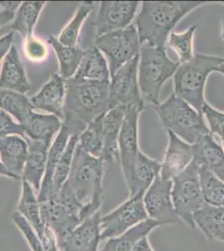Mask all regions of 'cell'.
<instances>
[{
    "label": "cell",
    "mask_w": 224,
    "mask_h": 251,
    "mask_svg": "<svg viewBox=\"0 0 224 251\" xmlns=\"http://www.w3.org/2000/svg\"><path fill=\"white\" fill-rule=\"evenodd\" d=\"M205 1H143L134 25L141 46L166 48L176 25L193 10L207 4Z\"/></svg>",
    "instance_id": "6da1fadb"
},
{
    "label": "cell",
    "mask_w": 224,
    "mask_h": 251,
    "mask_svg": "<svg viewBox=\"0 0 224 251\" xmlns=\"http://www.w3.org/2000/svg\"><path fill=\"white\" fill-rule=\"evenodd\" d=\"M66 83L62 126L71 136L79 137L92 121L109 111L110 82H86L71 78Z\"/></svg>",
    "instance_id": "7a4b0ae2"
},
{
    "label": "cell",
    "mask_w": 224,
    "mask_h": 251,
    "mask_svg": "<svg viewBox=\"0 0 224 251\" xmlns=\"http://www.w3.org/2000/svg\"><path fill=\"white\" fill-rule=\"evenodd\" d=\"M104 167L101 160L76 145L71 171L60 189L63 194L73 198L89 217L99 211L102 203Z\"/></svg>",
    "instance_id": "3957f363"
},
{
    "label": "cell",
    "mask_w": 224,
    "mask_h": 251,
    "mask_svg": "<svg viewBox=\"0 0 224 251\" xmlns=\"http://www.w3.org/2000/svg\"><path fill=\"white\" fill-rule=\"evenodd\" d=\"M224 64V55L194 54L187 62L179 64L173 75V94L190 104L201 113L206 102L205 86L211 73Z\"/></svg>",
    "instance_id": "277c9868"
},
{
    "label": "cell",
    "mask_w": 224,
    "mask_h": 251,
    "mask_svg": "<svg viewBox=\"0 0 224 251\" xmlns=\"http://www.w3.org/2000/svg\"><path fill=\"white\" fill-rule=\"evenodd\" d=\"M179 63L170 59L166 48L141 46L138 63V83L144 103L154 106L160 104L162 86L173 77Z\"/></svg>",
    "instance_id": "5b68a950"
},
{
    "label": "cell",
    "mask_w": 224,
    "mask_h": 251,
    "mask_svg": "<svg viewBox=\"0 0 224 251\" xmlns=\"http://www.w3.org/2000/svg\"><path fill=\"white\" fill-rule=\"evenodd\" d=\"M155 110L165 130L189 144L210 133L201 113L173 93Z\"/></svg>",
    "instance_id": "8992f818"
},
{
    "label": "cell",
    "mask_w": 224,
    "mask_h": 251,
    "mask_svg": "<svg viewBox=\"0 0 224 251\" xmlns=\"http://www.w3.org/2000/svg\"><path fill=\"white\" fill-rule=\"evenodd\" d=\"M172 199L176 213L181 220L195 228L193 215L205 203L201 194L199 167L193 161L184 171L173 178Z\"/></svg>",
    "instance_id": "52a82bcc"
},
{
    "label": "cell",
    "mask_w": 224,
    "mask_h": 251,
    "mask_svg": "<svg viewBox=\"0 0 224 251\" xmlns=\"http://www.w3.org/2000/svg\"><path fill=\"white\" fill-rule=\"evenodd\" d=\"M95 46L107 60L111 76L122 66L139 55V36L133 24L127 28L103 34L95 39Z\"/></svg>",
    "instance_id": "ba28073f"
},
{
    "label": "cell",
    "mask_w": 224,
    "mask_h": 251,
    "mask_svg": "<svg viewBox=\"0 0 224 251\" xmlns=\"http://www.w3.org/2000/svg\"><path fill=\"white\" fill-rule=\"evenodd\" d=\"M139 55L122 66L112 75L109 84V110L117 106L136 108L142 111V100L138 83Z\"/></svg>",
    "instance_id": "9c48e42d"
},
{
    "label": "cell",
    "mask_w": 224,
    "mask_h": 251,
    "mask_svg": "<svg viewBox=\"0 0 224 251\" xmlns=\"http://www.w3.org/2000/svg\"><path fill=\"white\" fill-rule=\"evenodd\" d=\"M39 203L43 222L54 233L57 243L89 218L81 206L58 196Z\"/></svg>",
    "instance_id": "30bf717a"
},
{
    "label": "cell",
    "mask_w": 224,
    "mask_h": 251,
    "mask_svg": "<svg viewBox=\"0 0 224 251\" xmlns=\"http://www.w3.org/2000/svg\"><path fill=\"white\" fill-rule=\"evenodd\" d=\"M144 194L137 193L115 210L100 218L101 240L120 236L137 224L148 220L143 202Z\"/></svg>",
    "instance_id": "8fae6325"
},
{
    "label": "cell",
    "mask_w": 224,
    "mask_h": 251,
    "mask_svg": "<svg viewBox=\"0 0 224 251\" xmlns=\"http://www.w3.org/2000/svg\"><path fill=\"white\" fill-rule=\"evenodd\" d=\"M141 3L138 1H102L91 23L96 37L127 28L136 19Z\"/></svg>",
    "instance_id": "7c38bea8"
},
{
    "label": "cell",
    "mask_w": 224,
    "mask_h": 251,
    "mask_svg": "<svg viewBox=\"0 0 224 251\" xmlns=\"http://www.w3.org/2000/svg\"><path fill=\"white\" fill-rule=\"evenodd\" d=\"M172 186V180L162 178L159 174L143 197L148 216L161 226L182 224L173 205Z\"/></svg>",
    "instance_id": "4fadbf2b"
},
{
    "label": "cell",
    "mask_w": 224,
    "mask_h": 251,
    "mask_svg": "<svg viewBox=\"0 0 224 251\" xmlns=\"http://www.w3.org/2000/svg\"><path fill=\"white\" fill-rule=\"evenodd\" d=\"M141 112L142 111L138 109H126L125 119L120 133L118 144L119 162L128 190L131 188L136 157L141 150L138 133Z\"/></svg>",
    "instance_id": "5bb4252c"
},
{
    "label": "cell",
    "mask_w": 224,
    "mask_h": 251,
    "mask_svg": "<svg viewBox=\"0 0 224 251\" xmlns=\"http://www.w3.org/2000/svg\"><path fill=\"white\" fill-rule=\"evenodd\" d=\"M17 211L27 220L47 251H60L56 237L43 222L40 216L37 194L31 186L24 180H22L21 195L18 203Z\"/></svg>",
    "instance_id": "9a60e30c"
},
{
    "label": "cell",
    "mask_w": 224,
    "mask_h": 251,
    "mask_svg": "<svg viewBox=\"0 0 224 251\" xmlns=\"http://www.w3.org/2000/svg\"><path fill=\"white\" fill-rule=\"evenodd\" d=\"M100 213L92 214L58 242L63 251H97L100 241Z\"/></svg>",
    "instance_id": "2e32d148"
},
{
    "label": "cell",
    "mask_w": 224,
    "mask_h": 251,
    "mask_svg": "<svg viewBox=\"0 0 224 251\" xmlns=\"http://www.w3.org/2000/svg\"><path fill=\"white\" fill-rule=\"evenodd\" d=\"M66 95V80L60 75L54 74L40 91L29 99L35 110L54 115L62 121Z\"/></svg>",
    "instance_id": "e0dca14e"
},
{
    "label": "cell",
    "mask_w": 224,
    "mask_h": 251,
    "mask_svg": "<svg viewBox=\"0 0 224 251\" xmlns=\"http://www.w3.org/2000/svg\"><path fill=\"white\" fill-rule=\"evenodd\" d=\"M168 144L162 163L160 176L165 179L173 178L184 171L193 161V145L167 131Z\"/></svg>",
    "instance_id": "ac0fdd59"
},
{
    "label": "cell",
    "mask_w": 224,
    "mask_h": 251,
    "mask_svg": "<svg viewBox=\"0 0 224 251\" xmlns=\"http://www.w3.org/2000/svg\"><path fill=\"white\" fill-rule=\"evenodd\" d=\"M193 161L224 182V149L214 136L205 135L193 144Z\"/></svg>",
    "instance_id": "d6986e66"
},
{
    "label": "cell",
    "mask_w": 224,
    "mask_h": 251,
    "mask_svg": "<svg viewBox=\"0 0 224 251\" xmlns=\"http://www.w3.org/2000/svg\"><path fill=\"white\" fill-rule=\"evenodd\" d=\"M126 109L125 106H117L103 116V149L100 159L104 164L119 161V137Z\"/></svg>",
    "instance_id": "ffe728a7"
},
{
    "label": "cell",
    "mask_w": 224,
    "mask_h": 251,
    "mask_svg": "<svg viewBox=\"0 0 224 251\" xmlns=\"http://www.w3.org/2000/svg\"><path fill=\"white\" fill-rule=\"evenodd\" d=\"M0 88L8 89L26 94L31 90V84L16 46H12L3 61L0 72Z\"/></svg>",
    "instance_id": "44dd1931"
},
{
    "label": "cell",
    "mask_w": 224,
    "mask_h": 251,
    "mask_svg": "<svg viewBox=\"0 0 224 251\" xmlns=\"http://www.w3.org/2000/svg\"><path fill=\"white\" fill-rule=\"evenodd\" d=\"M25 139L28 143V156L21 180L27 182L38 194L46 173L49 150L51 144L30 140L27 137Z\"/></svg>",
    "instance_id": "7402d4cb"
},
{
    "label": "cell",
    "mask_w": 224,
    "mask_h": 251,
    "mask_svg": "<svg viewBox=\"0 0 224 251\" xmlns=\"http://www.w3.org/2000/svg\"><path fill=\"white\" fill-rule=\"evenodd\" d=\"M27 156L28 143L25 137L19 135L0 137V159L16 179L21 178Z\"/></svg>",
    "instance_id": "603a6c76"
},
{
    "label": "cell",
    "mask_w": 224,
    "mask_h": 251,
    "mask_svg": "<svg viewBox=\"0 0 224 251\" xmlns=\"http://www.w3.org/2000/svg\"><path fill=\"white\" fill-rule=\"evenodd\" d=\"M21 126L25 137L52 144V140L62 127V121L54 115L43 114L34 111Z\"/></svg>",
    "instance_id": "cb8c5ba5"
},
{
    "label": "cell",
    "mask_w": 224,
    "mask_h": 251,
    "mask_svg": "<svg viewBox=\"0 0 224 251\" xmlns=\"http://www.w3.org/2000/svg\"><path fill=\"white\" fill-rule=\"evenodd\" d=\"M72 78L86 82H110L111 72L104 54L95 46L85 50L79 68Z\"/></svg>",
    "instance_id": "d4e9b609"
},
{
    "label": "cell",
    "mask_w": 224,
    "mask_h": 251,
    "mask_svg": "<svg viewBox=\"0 0 224 251\" xmlns=\"http://www.w3.org/2000/svg\"><path fill=\"white\" fill-rule=\"evenodd\" d=\"M71 134L67 129L62 126L60 132L54 137L48 152L46 173L42 180L40 191L37 194L39 202H43L53 197V177L58 163L63 152L66 150Z\"/></svg>",
    "instance_id": "484cf974"
},
{
    "label": "cell",
    "mask_w": 224,
    "mask_h": 251,
    "mask_svg": "<svg viewBox=\"0 0 224 251\" xmlns=\"http://www.w3.org/2000/svg\"><path fill=\"white\" fill-rule=\"evenodd\" d=\"M162 163L148 157L140 150L136 157L131 186L129 189V198L137 193L145 194L161 173Z\"/></svg>",
    "instance_id": "4316f807"
},
{
    "label": "cell",
    "mask_w": 224,
    "mask_h": 251,
    "mask_svg": "<svg viewBox=\"0 0 224 251\" xmlns=\"http://www.w3.org/2000/svg\"><path fill=\"white\" fill-rule=\"evenodd\" d=\"M47 43L51 46L56 55L60 76L65 80L73 77L85 55V50L79 46H65L53 35H49Z\"/></svg>",
    "instance_id": "83f0119b"
},
{
    "label": "cell",
    "mask_w": 224,
    "mask_h": 251,
    "mask_svg": "<svg viewBox=\"0 0 224 251\" xmlns=\"http://www.w3.org/2000/svg\"><path fill=\"white\" fill-rule=\"evenodd\" d=\"M46 2L44 1H25L14 15L10 29L20 34L24 40L34 34V28L42 14Z\"/></svg>",
    "instance_id": "f1b7e54d"
},
{
    "label": "cell",
    "mask_w": 224,
    "mask_h": 251,
    "mask_svg": "<svg viewBox=\"0 0 224 251\" xmlns=\"http://www.w3.org/2000/svg\"><path fill=\"white\" fill-rule=\"evenodd\" d=\"M193 221L207 239L224 242V207L215 208L204 204L194 214Z\"/></svg>",
    "instance_id": "f546056e"
},
{
    "label": "cell",
    "mask_w": 224,
    "mask_h": 251,
    "mask_svg": "<svg viewBox=\"0 0 224 251\" xmlns=\"http://www.w3.org/2000/svg\"><path fill=\"white\" fill-rule=\"evenodd\" d=\"M161 226L158 222L148 219L137 224L120 236L111 238L101 251H132L141 239L148 236L154 228Z\"/></svg>",
    "instance_id": "4dcf8cb0"
},
{
    "label": "cell",
    "mask_w": 224,
    "mask_h": 251,
    "mask_svg": "<svg viewBox=\"0 0 224 251\" xmlns=\"http://www.w3.org/2000/svg\"><path fill=\"white\" fill-rule=\"evenodd\" d=\"M0 109L14 117L20 125L35 111L25 94L3 88H0Z\"/></svg>",
    "instance_id": "1f68e13d"
},
{
    "label": "cell",
    "mask_w": 224,
    "mask_h": 251,
    "mask_svg": "<svg viewBox=\"0 0 224 251\" xmlns=\"http://www.w3.org/2000/svg\"><path fill=\"white\" fill-rule=\"evenodd\" d=\"M96 2H82L77 7L73 17L66 25L63 28L59 36L57 37L60 43L68 46H78L79 35L85 20L91 15L93 10Z\"/></svg>",
    "instance_id": "d6a6232c"
},
{
    "label": "cell",
    "mask_w": 224,
    "mask_h": 251,
    "mask_svg": "<svg viewBox=\"0 0 224 251\" xmlns=\"http://www.w3.org/2000/svg\"><path fill=\"white\" fill-rule=\"evenodd\" d=\"M199 177L205 204L215 208L224 207V181L201 167H199Z\"/></svg>",
    "instance_id": "836d02e7"
},
{
    "label": "cell",
    "mask_w": 224,
    "mask_h": 251,
    "mask_svg": "<svg viewBox=\"0 0 224 251\" xmlns=\"http://www.w3.org/2000/svg\"><path fill=\"white\" fill-rule=\"evenodd\" d=\"M103 116L92 121L79 134L77 142V145L85 152L98 158L103 149Z\"/></svg>",
    "instance_id": "e575fe53"
},
{
    "label": "cell",
    "mask_w": 224,
    "mask_h": 251,
    "mask_svg": "<svg viewBox=\"0 0 224 251\" xmlns=\"http://www.w3.org/2000/svg\"><path fill=\"white\" fill-rule=\"evenodd\" d=\"M198 28L197 25H193L184 31H173L169 35L167 45L176 53L179 64L187 62L194 56L193 42Z\"/></svg>",
    "instance_id": "d590c367"
},
{
    "label": "cell",
    "mask_w": 224,
    "mask_h": 251,
    "mask_svg": "<svg viewBox=\"0 0 224 251\" xmlns=\"http://www.w3.org/2000/svg\"><path fill=\"white\" fill-rule=\"evenodd\" d=\"M78 137L71 136L69 139L68 144L66 146V150L63 152L58 163L56 169L54 172L53 177V197L59 194L64 183H66L71 171V164L74 157L75 150L76 148Z\"/></svg>",
    "instance_id": "8d00e7d4"
},
{
    "label": "cell",
    "mask_w": 224,
    "mask_h": 251,
    "mask_svg": "<svg viewBox=\"0 0 224 251\" xmlns=\"http://www.w3.org/2000/svg\"><path fill=\"white\" fill-rule=\"evenodd\" d=\"M201 115L203 117L210 134L218 140H224V112L214 108L206 101L201 107Z\"/></svg>",
    "instance_id": "74e56055"
},
{
    "label": "cell",
    "mask_w": 224,
    "mask_h": 251,
    "mask_svg": "<svg viewBox=\"0 0 224 251\" xmlns=\"http://www.w3.org/2000/svg\"><path fill=\"white\" fill-rule=\"evenodd\" d=\"M23 50L26 58L31 62H44L48 59V43L34 34L24 40Z\"/></svg>",
    "instance_id": "f35d334b"
},
{
    "label": "cell",
    "mask_w": 224,
    "mask_h": 251,
    "mask_svg": "<svg viewBox=\"0 0 224 251\" xmlns=\"http://www.w3.org/2000/svg\"><path fill=\"white\" fill-rule=\"evenodd\" d=\"M12 220L22 233L24 237L28 242V246L31 249L32 251H48L46 247L43 246L42 243L40 242L36 234L34 233L31 226L27 222L23 215L16 210L12 214Z\"/></svg>",
    "instance_id": "ab89813d"
},
{
    "label": "cell",
    "mask_w": 224,
    "mask_h": 251,
    "mask_svg": "<svg viewBox=\"0 0 224 251\" xmlns=\"http://www.w3.org/2000/svg\"><path fill=\"white\" fill-rule=\"evenodd\" d=\"M9 135L25 137L23 126L9 113L0 109V137Z\"/></svg>",
    "instance_id": "60d3db41"
},
{
    "label": "cell",
    "mask_w": 224,
    "mask_h": 251,
    "mask_svg": "<svg viewBox=\"0 0 224 251\" xmlns=\"http://www.w3.org/2000/svg\"><path fill=\"white\" fill-rule=\"evenodd\" d=\"M14 32L10 31L0 38V63L14 46Z\"/></svg>",
    "instance_id": "b9f144b4"
},
{
    "label": "cell",
    "mask_w": 224,
    "mask_h": 251,
    "mask_svg": "<svg viewBox=\"0 0 224 251\" xmlns=\"http://www.w3.org/2000/svg\"><path fill=\"white\" fill-rule=\"evenodd\" d=\"M15 13L8 9H1L0 10V28L10 23L14 20Z\"/></svg>",
    "instance_id": "7bdbcfd3"
},
{
    "label": "cell",
    "mask_w": 224,
    "mask_h": 251,
    "mask_svg": "<svg viewBox=\"0 0 224 251\" xmlns=\"http://www.w3.org/2000/svg\"><path fill=\"white\" fill-rule=\"evenodd\" d=\"M132 251H153V250L150 247L148 238L144 237L136 243Z\"/></svg>",
    "instance_id": "ee69618b"
},
{
    "label": "cell",
    "mask_w": 224,
    "mask_h": 251,
    "mask_svg": "<svg viewBox=\"0 0 224 251\" xmlns=\"http://www.w3.org/2000/svg\"><path fill=\"white\" fill-rule=\"evenodd\" d=\"M21 3L22 2H18V1H15V2H14V1L13 2L12 1H0V8L8 9V10L16 13L18 9L20 8Z\"/></svg>",
    "instance_id": "f6af8a7d"
},
{
    "label": "cell",
    "mask_w": 224,
    "mask_h": 251,
    "mask_svg": "<svg viewBox=\"0 0 224 251\" xmlns=\"http://www.w3.org/2000/svg\"><path fill=\"white\" fill-rule=\"evenodd\" d=\"M0 175H1V176H4V177H9V178H12V179H16V177H14L13 174H10V173L6 169L1 159H0Z\"/></svg>",
    "instance_id": "bcb514c9"
},
{
    "label": "cell",
    "mask_w": 224,
    "mask_h": 251,
    "mask_svg": "<svg viewBox=\"0 0 224 251\" xmlns=\"http://www.w3.org/2000/svg\"><path fill=\"white\" fill-rule=\"evenodd\" d=\"M220 35L224 41V15L221 19V30H220Z\"/></svg>",
    "instance_id": "7dc6e473"
},
{
    "label": "cell",
    "mask_w": 224,
    "mask_h": 251,
    "mask_svg": "<svg viewBox=\"0 0 224 251\" xmlns=\"http://www.w3.org/2000/svg\"><path fill=\"white\" fill-rule=\"evenodd\" d=\"M219 72L220 74L224 75V64H223V65L217 70V72Z\"/></svg>",
    "instance_id": "c3c4849f"
},
{
    "label": "cell",
    "mask_w": 224,
    "mask_h": 251,
    "mask_svg": "<svg viewBox=\"0 0 224 251\" xmlns=\"http://www.w3.org/2000/svg\"><path fill=\"white\" fill-rule=\"evenodd\" d=\"M219 3H221V4H223V5H224V2H219Z\"/></svg>",
    "instance_id": "681fc988"
}]
</instances>
